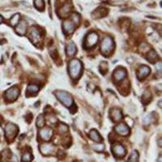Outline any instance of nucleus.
<instances>
[{"label": "nucleus", "instance_id": "obj_25", "mask_svg": "<svg viewBox=\"0 0 162 162\" xmlns=\"http://www.w3.org/2000/svg\"><path fill=\"white\" fill-rule=\"evenodd\" d=\"M34 5L36 8L39 9L40 11H43L45 8V2L44 0H34Z\"/></svg>", "mask_w": 162, "mask_h": 162}, {"label": "nucleus", "instance_id": "obj_3", "mask_svg": "<svg viewBox=\"0 0 162 162\" xmlns=\"http://www.w3.org/2000/svg\"><path fill=\"white\" fill-rule=\"evenodd\" d=\"M57 98L67 107H70L73 105V99L67 92L64 91H58L55 92Z\"/></svg>", "mask_w": 162, "mask_h": 162}, {"label": "nucleus", "instance_id": "obj_9", "mask_svg": "<svg viewBox=\"0 0 162 162\" xmlns=\"http://www.w3.org/2000/svg\"><path fill=\"white\" fill-rule=\"evenodd\" d=\"M71 7H72V6H71L70 3H64L63 6L58 11V15L62 18L63 17H67L69 15L70 11H71Z\"/></svg>", "mask_w": 162, "mask_h": 162}, {"label": "nucleus", "instance_id": "obj_15", "mask_svg": "<svg viewBox=\"0 0 162 162\" xmlns=\"http://www.w3.org/2000/svg\"><path fill=\"white\" fill-rule=\"evenodd\" d=\"M126 76V70L122 68H119L114 71L113 73V79L115 81H121Z\"/></svg>", "mask_w": 162, "mask_h": 162}, {"label": "nucleus", "instance_id": "obj_1", "mask_svg": "<svg viewBox=\"0 0 162 162\" xmlns=\"http://www.w3.org/2000/svg\"><path fill=\"white\" fill-rule=\"evenodd\" d=\"M69 73L70 77L74 80L78 79L82 72V63L78 59H73L69 63Z\"/></svg>", "mask_w": 162, "mask_h": 162}, {"label": "nucleus", "instance_id": "obj_21", "mask_svg": "<svg viewBox=\"0 0 162 162\" xmlns=\"http://www.w3.org/2000/svg\"><path fill=\"white\" fill-rule=\"evenodd\" d=\"M39 91V87L36 84H29L27 88L26 92L27 94L30 93V94H36L37 92Z\"/></svg>", "mask_w": 162, "mask_h": 162}, {"label": "nucleus", "instance_id": "obj_19", "mask_svg": "<svg viewBox=\"0 0 162 162\" xmlns=\"http://www.w3.org/2000/svg\"><path fill=\"white\" fill-rule=\"evenodd\" d=\"M66 51H67V54L68 56H73L74 54L76 53V46L75 44L73 42H69L67 45V49H66Z\"/></svg>", "mask_w": 162, "mask_h": 162}, {"label": "nucleus", "instance_id": "obj_18", "mask_svg": "<svg viewBox=\"0 0 162 162\" xmlns=\"http://www.w3.org/2000/svg\"><path fill=\"white\" fill-rule=\"evenodd\" d=\"M26 29H27V24L24 21L20 22L17 26L16 27V32L21 35V36H24L25 33H26Z\"/></svg>", "mask_w": 162, "mask_h": 162}, {"label": "nucleus", "instance_id": "obj_4", "mask_svg": "<svg viewBox=\"0 0 162 162\" xmlns=\"http://www.w3.org/2000/svg\"><path fill=\"white\" fill-rule=\"evenodd\" d=\"M18 133V127L13 123H8L5 127V136L8 141L13 140Z\"/></svg>", "mask_w": 162, "mask_h": 162}, {"label": "nucleus", "instance_id": "obj_22", "mask_svg": "<svg viewBox=\"0 0 162 162\" xmlns=\"http://www.w3.org/2000/svg\"><path fill=\"white\" fill-rule=\"evenodd\" d=\"M147 59H148V61H150L151 63H155V61L158 59V55H157V53L153 49H151V50L149 51V53L148 54Z\"/></svg>", "mask_w": 162, "mask_h": 162}, {"label": "nucleus", "instance_id": "obj_28", "mask_svg": "<svg viewBox=\"0 0 162 162\" xmlns=\"http://www.w3.org/2000/svg\"><path fill=\"white\" fill-rule=\"evenodd\" d=\"M71 19H72V21L75 23L76 25L77 24H79L80 21V15H78L77 13L71 14Z\"/></svg>", "mask_w": 162, "mask_h": 162}, {"label": "nucleus", "instance_id": "obj_29", "mask_svg": "<svg viewBox=\"0 0 162 162\" xmlns=\"http://www.w3.org/2000/svg\"><path fill=\"white\" fill-rule=\"evenodd\" d=\"M92 148H93V149L95 151H102L105 149V144H97L92 145Z\"/></svg>", "mask_w": 162, "mask_h": 162}, {"label": "nucleus", "instance_id": "obj_32", "mask_svg": "<svg viewBox=\"0 0 162 162\" xmlns=\"http://www.w3.org/2000/svg\"><path fill=\"white\" fill-rule=\"evenodd\" d=\"M156 67H157V70L161 72V63H158L156 65Z\"/></svg>", "mask_w": 162, "mask_h": 162}, {"label": "nucleus", "instance_id": "obj_8", "mask_svg": "<svg viewBox=\"0 0 162 162\" xmlns=\"http://www.w3.org/2000/svg\"><path fill=\"white\" fill-rule=\"evenodd\" d=\"M112 151H113V155L116 157L122 158L124 157L126 155V149L121 144H115L112 147Z\"/></svg>", "mask_w": 162, "mask_h": 162}, {"label": "nucleus", "instance_id": "obj_27", "mask_svg": "<svg viewBox=\"0 0 162 162\" xmlns=\"http://www.w3.org/2000/svg\"><path fill=\"white\" fill-rule=\"evenodd\" d=\"M32 156L30 152H25L22 156V161L23 162H30L32 161Z\"/></svg>", "mask_w": 162, "mask_h": 162}, {"label": "nucleus", "instance_id": "obj_16", "mask_svg": "<svg viewBox=\"0 0 162 162\" xmlns=\"http://www.w3.org/2000/svg\"><path fill=\"white\" fill-rule=\"evenodd\" d=\"M108 14V10L105 7H99L97 10L93 11L92 16L94 18H101L103 16H105Z\"/></svg>", "mask_w": 162, "mask_h": 162}, {"label": "nucleus", "instance_id": "obj_2", "mask_svg": "<svg viewBox=\"0 0 162 162\" xmlns=\"http://www.w3.org/2000/svg\"><path fill=\"white\" fill-rule=\"evenodd\" d=\"M114 49V42L112 38L110 37H105L101 41V50L103 54L105 55H109L112 53Z\"/></svg>", "mask_w": 162, "mask_h": 162}, {"label": "nucleus", "instance_id": "obj_13", "mask_svg": "<svg viewBox=\"0 0 162 162\" xmlns=\"http://www.w3.org/2000/svg\"><path fill=\"white\" fill-rule=\"evenodd\" d=\"M63 29L66 33L67 34H71L75 31L76 28V24L72 20H67L63 23Z\"/></svg>", "mask_w": 162, "mask_h": 162}, {"label": "nucleus", "instance_id": "obj_12", "mask_svg": "<svg viewBox=\"0 0 162 162\" xmlns=\"http://www.w3.org/2000/svg\"><path fill=\"white\" fill-rule=\"evenodd\" d=\"M115 131L120 135H122V136H126V135H128L130 133V129L129 127L125 124H119L116 127H115Z\"/></svg>", "mask_w": 162, "mask_h": 162}, {"label": "nucleus", "instance_id": "obj_30", "mask_svg": "<svg viewBox=\"0 0 162 162\" xmlns=\"http://www.w3.org/2000/svg\"><path fill=\"white\" fill-rule=\"evenodd\" d=\"M67 130H68V127L67 126V125L63 124V123H61V124H60V126L59 127V130L60 133L63 134V133L67 131Z\"/></svg>", "mask_w": 162, "mask_h": 162}, {"label": "nucleus", "instance_id": "obj_20", "mask_svg": "<svg viewBox=\"0 0 162 162\" xmlns=\"http://www.w3.org/2000/svg\"><path fill=\"white\" fill-rule=\"evenodd\" d=\"M89 136H90V138L92 139V140L95 141V142H97V143H101V140H102L100 134L98 133V131L96 130H92L90 131V133H89Z\"/></svg>", "mask_w": 162, "mask_h": 162}, {"label": "nucleus", "instance_id": "obj_33", "mask_svg": "<svg viewBox=\"0 0 162 162\" xmlns=\"http://www.w3.org/2000/svg\"><path fill=\"white\" fill-rule=\"evenodd\" d=\"M3 21V17L2 16H0V24H1Z\"/></svg>", "mask_w": 162, "mask_h": 162}, {"label": "nucleus", "instance_id": "obj_14", "mask_svg": "<svg viewBox=\"0 0 162 162\" xmlns=\"http://www.w3.org/2000/svg\"><path fill=\"white\" fill-rule=\"evenodd\" d=\"M150 73V68L147 66H141L138 70V79L139 80H144Z\"/></svg>", "mask_w": 162, "mask_h": 162}, {"label": "nucleus", "instance_id": "obj_7", "mask_svg": "<svg viewBox=\"0 0 162 162\" xmlns=\"http://www.w3.org/2000/svg\"><path fill=\"white\" fill-rule=\"evenodd\" d=\"M29 38H30L32 43L35 44V45L41 42V33L39 32L38 28H36L35 27L31 28L30 32H29Z\"/></svg>", "mask_w": 162, "mask_h": 162}, {"label": "nucleus", "instance_id": "obj_6", "mask_svg": "<svg viewBox=\"0 0 162 162\" xmlns=\"http://www.w3.org/2000/svg\"><path fill=\"white\" fill-rule=\"evenodd\" d=\"M20 94V90L19 88H17L16 87L11 88L9 89H7L5 92V98L6 100L9 101H13L17 99V97H19Z\"/></svg>", "mask_w": 162, "mask_h": 162}, {"label": "nucleus", "instance_id": "obj_5", "mask_svg": "<svg viewBox=\"0 0 162 162\" xmlns=\"http://www.w3.org/2000/svg\"><path fill=\"white\" fill-rule=\"evenodd\" d=\"M98 41V35L95 32H89L87 35L84 41V47L86 49H90L96 45Z\"/></svg>", "mask_w": 162, "mask_h": 162}, {"label": "nucleus", "instance_id": "obj_17", "mask_svg": "<svg viewBox=\"0 0 162 162\" xmlns=\"http://www.w3.org/2000/svg\"><path fill=\"white\" fill-rule=\"evenodd\" d=\"M53 150H54V147L52 144H43L40 146V151L45 155H49V153L53 151Z\"/></svg>", "mask_w": 162, "mask_h": 162}, {"label": "nucleus", "instance_id": "obj_24", "mask_svg": "<svg viewBox=\"0 0 162 162\" xmlns=\"http://www.w3.org/2000/svg\"><path fill=\"white\" fill-rule=\"evenodd\" d=\"M139 161V153L137 151H133L131 152L127 162H138Z\"/></svg>", "mask_w": 162, "mask_h": 162}, {"label": "nucleus", "instance_id": "obj_26", "mask_svg": "<svg viewBox=\"0 0 162 162\" xmlns=\"http://www.w3.org/2000/svg\"><path fill=\"white\" fill-rule=\"evenodd\" d=\"M20 21V15L19 14H16L12 16L10 20V24L11 26H16V24Z\"/></svg>", "mask_w": 162, "mask_h": 162}, {"label": "nucleus", "instance_id": "obj_31", "mask_svg": "<svg viewBox=\"0 0 162 162\" xmlns=\"http://www.w3.org/2000/svg\"><path fill=\"white\" fill-rule=\"evenodd\" d=\"M149 97H151V94H150L149 92H145V93L143 95V97H142L143 102H144L145 101H147L148 102V101H149Z\"/></svg>", "mask_w": 162, "mask_h": 162}, {"label": "nucleus", "instance_id": "obj_23", "mask_svg": "<svg viewBox=\"0 0 162 162\" xmlns=\"http://www.w3.org/2000/svg\"><path fill=\"white\" fill-rule=\"evenodd\" d=\"M45 123V117L43 114H40L38 117V120H37V126L38 127H43Z\"/></svg>", "mask_w": 162, "mask_h": 162}, {"label": "nucleus", "instance_id": "obj_10", "mask_svg": "<svg viewBox=\"0 0 162 162\" xmlns=\"http://www.w3.org/2000/svg\"><path fill=\"white\" fill-rule=\"evenodd\" d=\"M110 118L113 122H120L122 119V113L121 109L118 108H113L110 109Z\"/></svg>", "mask_w": 162, "mask_h": 162}, {"label": "nucleus", "instance_id": "obj_11", "mask_svg": "<svg viewBox=\"0 0 162 162\" xmlns=\"http://www.w3.org/2000/svg\"><path fill=\"white\" fill-rule=\"evenodd\" d=\"M53 135V130L49 127H45L40 130V136L43 140L49 141Z\"/></svg>", "mask_w": 162, "mask_h": 162}]
</instances>
